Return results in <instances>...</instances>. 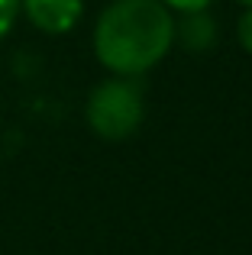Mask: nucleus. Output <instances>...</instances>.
<instances>
[{"label": "nucleus", "instance_id": "f257e3e1", "mask_svg": "<svg viewBox=\"0 0 252 255\" xmlns=\"http://www.w3.org/2000/svg\"><path fill=\"white\" fill-rule=\"evenodd\" d=\"M175 42V19L162 0H114L97 16L94 55L117 78L155 68Z\"/></svg>", "mask_w": 252, "mask_h": 255}, {"label": "nucleus", "instance_id": "f03ea898", "mask_svg": "<svg viewBox=\"0 0 252 255\" xmlns=\"http://www.w3.org/2000/svg\"><path fill=\"white\" fill-rule=\"evenodd\" d=\"M88 126L107 142H120L129 139L139 129L145 117V104H142V91L136 81L129 78H110L101 81L91 91L88 107H84Z\"/></svg>", "mask_w": 252, "mask_h": 255}, {"label": "nucleus", "instance_id": "7ed1b4c3", "mask_svg": "<svg viewBox=\"0 0 252 255\" xmlns=\"http://www.w3.org/2000/svg\"><path fill=\"white\" fill-rule=\"evenodd\" d=\"M19 13H26L32 26L39 32H49V36H65L78 26L84 13L81 0H23Z\"/></svg>", "mask_w": 252, "mask_h": 255}, {"label": "nucleus", "instance_id": "20e7f679", "mask_svg": "<svg viewBox=\"0 0 252 255\" xmlns=\"http://www.w3.org/2000/svg\"><path fill=\"white\" fill-rule=\"evenodd\" d=\"M175 39H181L184 49L204 52V49H210V45H214V39H217V26H214V19L207 16V10H201V13H188V16H184V23H181V26H175Z\"/></svg>", "mask_w": 252, "mask_h": 255}, {"label": "nucleus", "instance_id": "39448f33", "mask_svg": "<svg viewBox=\"0 0 252 255\" xmlns=\"http://www.w3.org/2000/svg\"><path fill=\"white\" fill-rule=\"evenodd\" d=\"M19 6H23V0H0V39H6L10 29L16 26Z\"/></svg>", "mask_w": 252, "mask_h": 255}, {"label": "nucleus", "instance_id": "423d86ee", "mask_svg": "<svg viewBox=\"0 0 252 255\" xmlns=\"http://www.w3.org/2000/svg\"><path fill=\"white\" fill-rule=\"evenodd\" d=\"M236 42L243 45V49L252 55V6H246L240 16V23H236Z\"/></svg>", "mask_w": 252, "mask_h": 255}, {"label": "nucleus", "instance_id": "0eeeda50", "mask_svg": "<svg viewBox=\"0 0 252 255\" xmlns=\"http://www.w3.org/2000/svg\"><path fill=\"white\" fill-rule=\"evenodd\" d=\"M168 10H181V13H201V10H207L214 0H162Z\"/></svg>", "mask_w": 252, "mask_h": 255}, {"label": "nucleus", "instance_id": "6e6552de", "mask_svg": "<svg viewBox=\"0 0 252 255\" xmlns=\"http://www.w3.org/2000/svg\"><path fill=\"white\" fill-rule=\"evenodd\" d=\"M240 3H246V6H252V0H240Z\"/></svg>", "mask_w": 252, "mask_h": 255}]
</instances>
